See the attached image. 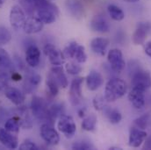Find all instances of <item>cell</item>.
Instances as JSON below:
<instances>
[{"label": "cell", "instance_id": "4", "mask_svg": "<svg viewBox=\"0 0 151 150\" xmlns=\"http://www.w3.org/2000/svg\"><path fill=\"white\" fill-rule=\"evenodd\" d=\"M27 18L26 15V11L20 5L14 4L11 8L9 19H10L11 26L12 27L13 29L17 31L23 29L24 25L27 21Z\"/></svg>", "mask_w": 151, "mask_h": 150}, {"label": "cell", "instance_id": "18", "mask_svg": "<svg viewBox=\"0 0 151 150\" xmlns=\"http://www.w3.org/2000/svg\"><path fill=\"white\" fill-rule=\"evenodd\" d=\"M103 83H104L103 76L99 72L96 70H91L86 77L87 88L91 91H95L99 90L102 86Z\"/></svg>", "mask_w": 151, "mask_h": 150}, {"label": "cell", "instance_id": "38", "mask_svg": "<svg viewBox=\"0 0 151 150\" xmlns=\"http://www.w3.org/2000/svg\"><path fill=\"white\" fill-rule=\"evenodd\" d=\"M93 106L96 110L98 111H103V109L106 107L104 99L101 97H96L93 100Z\"/></svg>", "mask_w": 151, "mask_h": 150}, {"label": "cell", "instance_id": "15", "mask_svg": "<svg viewBox=\"0 0 151 150\" xmlns=\"http://www.w3.org/2000/svg\"><path fill=\"white\" fill-rule=\"evenodd\" d=\"M65 8L67 11L76 19H80L83 16V5L80 0H65Z\"/></svg>", "mask_w": 151, "mask_h": 150}, {"label": "cell", "instance_id": "45", "mask_svg": "<svg viewBox=\"0 0 151 150\" xmlns=\"http://www.w3.org/2000/svg\"><path fill=\"white\" fill-rule=\"evenodd\" d=\"M50 1H52V0H50Z\"/></svg>", "mask_w": 151, "mask_h": 150}, {"label": "cell", "instance_id": "41", "mask_svg": "<svg viewBox=\"0 0 151 150\" xmlns=\"http://www.w3.org/2000/svg\"><path fill=\"white\" fill-rule=\"evenodd\" d=\"M12 79L14 80V81H19L21 79V75H19V73H17V72H13L12 74Z\"/></svg>", "mask_w": 151, "mask_h": 150}, {"label": "cell", "instance_id": "34", "mask_svg": "<svg viewBox=\"0 0 151 150\" xmlns=\"http://www.w3.org/2000/svg\"><path fill=\"white\" fill-rule=\"evenodd\" d=\"M78 43L76 42V41H72L70 42L64 49L63 51V55L65 57L67 58H73L74 59V56H75L76 51V48L78 47Z\"/></svg>", "mask_w": 151, "mask_h": 150}, {"label": "cell", "instance_id": "9", "mask_svg": "<svg viewBox=\"0 0 151 150\" xmlns=\"http://www.w3.org/2000/svg\"><path fill=\"white\" fill-rule=\"evenodd\" d=\"M82 84H83V77H76L71 82L70 92H69V98L70 104L73 106H78L82 102L83 99Z\"/></svg>", "mask_w": 151, "mask_h": 150}, {"label": "cell", "instance_id": "43", "mask_svg": "<svg viewBox=\"0 0 151 150\" xmlns=\"http://www.w3.org/2000/svg\"><path fill=\"white\" fill-rule=\"evenodd\" d=\"M5 1H6V0H0V8H2V7L4 6Z\"/></svg>", "mask_w": 151, "mask_h": 150}, {"label": "cell", "instance_id": "31", "mask_svg": "<svg viewBox=\"0 0 151 150\" xmlns=\"http://www.w3.org/2000/svg\"><path fill=\"white\" fill-rule=\"evenodd\" d=\"M47 85L48 88L49 92L53 95V96H56L58 94L59 91V85L57 83V82L55 81V79L53 77V75L50 73L48 74L47 77Z\"/></svg>", "mask_w": 151, "mask_h": 150}, {"label": "cell", "instance_id": "29", "mask_svg": "<svg viewBox=\"0 0 151 150\" xmlns=\"http://www.w3.org/2000/svg\"><path fill=\"white\" fill-rule=\"evenodd\" d=\"M12 62L9 54L4 48L0 47V70H11Z\"/></svg>", "mask_w": 151, "mask_h": 150}, {"label": "cell", "instance_id": "3", "mask_svg": "<svg viewBox=\"0 0 151 150\" xmlns=\"http://www.w3.org/2000/svg\"><path fill=\"white\" fill-rule=\"evenodd\" d=\"M131 83L133 88L139 89L141 90H147L151 88V75L149 71L138 69L133 71Z\"/></svg>", "mask_w": 151, "mask_h": 150}, {"label": "cell", "instance_id": "32", "mask_svg": "<svg viewBox=\"0 0 151 150\" xmlns=\"http://www.w3.org/2000/svg\"><path fill=\"white\" fill-rule=\"evenodd\" d=\"M74 59H76V61L78 63H83V62H86V60H87V55L85 53V48H84L83 46L78 45V47L76 48V51Z\"/></svg>", "mask_w": 151, "mask_h": 150}, {"label": "cell", "instance_id": "44", "mask_svg": "<svg viewBox=\"0 0 151 150\" xmlns=\"http://www.w3.org/2000/svg\"><path fill=\"white\" fill-rule=\"evenodd\" d=\"M83 1H85V2H87V3H91V2H92V1H94V0H83Z\"/></svg>", "mask_w": 151, "mask_h": 150}, {"label": "cell", "instance_id": "37", "mask_svg": "<svg viewBox=\"0 0 151 150\" xmlns=\"http://www.w3.org/2000/svg\"><path fill=\"white\" fill-rule=\"evenodd\" d=\"M19 149L21 150H38L39 148L36 146L35 143H34L31 141H24L20 146H19Z\"/></svg>", "mask_w": 151, "mask_h": 150}, {"label": "cell", "instance_id": "8", "mask_svg": "<svg viewBox=\"0 0 151 150\" xmlns=\"http://www.w3.org/2000/svg\"><path fill=\"white\" fill-rule=\"evenodd\" d=\"M31 111L34 116L41 121H47V106L44 99L35 96L31 101Z\"/></svg>", "mask_w": 151, "mask_h": 150}, {"label": "cell", "instance_id": "25", "mask_svg": "<svg viewBox=\"0 0 151 150\" xmlns=\"http://www.w3.org/2000/svg\"><path fill=\"white\" fill-rule=\"evenodd\" d=\"M103 112L106 114V116L107 117V118H108V120L110 121L111 124H113V125L119 124L121 121V119H122L121 113L117 109L106 106L103 109Z\"/></svg>", "mask_w": 151, "mask_h": 150}, {"label": "cell", "instance_id": "5", "mask_svg": "<svg viewBox=\"0 0 151 150\" xmlns=\"http://www.w3.org/2000/svg\"><path fill=\"white\" fill-rule=\"evenodd\" d=\"M57 127L66 138H72L75 135L76 131V126L73 118L65 114L62 115L59 118Z\"/></svg>", "mask_w": 151, "mask_h": 150}, {"label": "cell", "instance_id": "7", "mask_svg": "<svg viewBox=\"0 0 151 150\" xmlns=\"http://www.w3.org/2000/svg\"><path fill=\"white\" fill-rule=\"evenodd\" d=\"M43 51L45 55L48 57V60L52 65L58 66V65H62L64 62L65 56L63 55V52L59 50L55 45L51 43L46 44L44 46Z\"/></svg>", "mask_w": 151, "mask_h": 150}, {"label": "cell", "instance_id": "14", "mask_svg": "<svg viewBox=\"0 0 151 150\" xmlns=\"http://www.w3.org/2000/svg\"><path fill=\"white\" fill-rule=\"evenodd\" d=\"M0 143L10 149H15L19 147L18 138L3 127H0Z\"/></svg>", "mask_w": 151, "mask_h": 150}, {"label": "cell", "instance_id": "33", "mask_svg": "<svg viewBox=\"0 0 151 150\" xmlns=\"http://www.w3.org/2000/svg\"><path fill=\"white\" fill-rule=\"evenodd\" d=\"M12 39V34L10 31L4 27H0V46L6 45Z\"/></svg>", "mask_w": 151, "mask_h": 150}, {"label": "cell", "instance_id": "26", "mask_svg": "<svg viewBox=\"0 0 151 150\" xmlns=\"http://www.w3.org/2000/svg\"><path fill=\"white\" fill-rule=\"evenodd\" d=\"M107 11L111 19H113L115 21H121L125 18V13L122 11V9H120L119 6L115 4H109L107 6Z\"/></svg>", "mask_w": 151, "mask_h": 150}, {"label": "cell", "instance_id": "17", "mask_svg": "<svg viewBox=\"0 0 151 150\" xmlns=\"http://www.w3.org/2000/svg\"><path fill=\"white\" fill-rule=\"evenodd\" d=\"M44 24L38 19L36 16H30L27 19L24 25L23 30L27 34H34L40 33L43 29Z\"/></svg>", "mask_w": 151, "mask_h": 150}, {"label": "cell", "instance_id": "40", "mask_svg": "<svg viewBox=\"0 0 151 150\" xmlns=\"http://www.w3.org/2000/svg\"><path fill=\"white\" fill-rule=\"evenodd\" d=\"M144 149H151V137H148V136H147L146 141H145Z\"/></svg>", "mask_w": 151, "mask_h": 150}, {"label": "cell", "instance_id": "2", "mask_svg": "<svg viewBox=\"0 0 151 150\" xmlns=\"http://www.w3.org/2000/svg\"><path fill=\"white\" fill-rule=\"evenodd\" d=\"M127 92V84L120 78H112L106 84L105 99L107 102H113L122 98Z\"/></svg>", "mask_w": 151, "mask_h": 150}, {"label": "cell", "instance_id": "20", "mask_svg": "<svg viewBox=\"0 0 151 150\" xmlns=\"http://www.w3.org/2000/svg\"><path fill=\"white\" fill-rule=\"evenodd\" d=\"M109 45V40L106 38H94L91 41V48L96 55L99 56H105L106 49Z\"/></svg>", "mask_w": 151, "mask_h": 150}, {"label": "cell", "instance_id": "13", "mask_svg": "<svg viewBox=\"0 0 151 150\" xmlns=\"http://www.w3.org/2000/svg\"><path fill=\"white\" fill-rule=\"evenodd\" d=\"M148 134L147 133L140 128L132 127L129 133L128 144L132 148H139L145 141Z\"/></svg>", "mask_w": 151, "mask_h": 150}, {"label": "cell", "instance_id": "30", "mask_svg": "<svg viewBox=\"0 0 151 150\" xmlns=\"http://www.w3.org/2000/svg\"><path fill=\"white\" fill-rule=\"evenodd\" d=\"M150 118V113H145V114L140 116L139 118H135L134 120V124L135 127L144 130V129H146V127L149 125Z\"/></svg>", "mask_w": 151, "mask_h": 150}, {"label": "cell", "instance_id": "1", "mask_svg": "<svg viewBox=\"0 0 151 150\" xmlns=\"http://www.w3.org/2000/svg\"><path fill=\"white\" fill-rule=\"evenodd\" d=\"M58 15V7L50 0H38L35 5V16L43 24L55 23Z\"/></svg>", "mask_w": 151, "mask_h": 150}, {"label": "cell", "instance_id": "19", "mask_svg": "<svg viewBox=\"0 0 151 150\" xmlns=\"http://www.w3.org/2000/svg\"><path fill=\"white\" fill-rule=\"evenodd\" d=\"M5 97L15 106H21L25 101V95L24 93L14 87H7L4 90Z\"/></svg>", "mask_w": 151, "mask_h": 150}, {"label": "cell", "instance_id": "23", "mask_svg": "<svg viewBox=\"0 0 151 150\" xmlns=\"http://www.w3.org/2000/svg\"><path fill=\"white\" fill-rule=\"evenodd\" d=\"M50 74L53 75V77L55 79V81L57 82L58 85L61 86L62 88H66L69 84L67 76L64 73L63 69L58 65V66H54L51 70H50Z\"/></svg>", "mask_w": 151, "mask_h": 150}, {"label": "cell", "instance_id": "28", "mask_svg": "<svg viewBox=\"0 0 151 150\" xmlns=\"http://www.w3.org/2000/svg\"><path fill=\"white\" fill-rule=\"evenodd\" d=\"M19 127H20V122L19 117L9 118L4 124V128L13 134L14 133L17 134L19 132Z\"/></svg>", "mask_w": 151, "mask_h": 150}, {"label": "cell", "instance_id": "39", "mask_svg": "<svg viewBox=\"0 0 151 150\" xmlns=\"http://www.w3.org/2000/svg\"><path fill=\"white\" fill-rule=\"evenodd\" d=\"M145 53L148 56H150L151 58V40L148 41L145 45Z\"/></svg>", "mask_w": 151, "mask_h": 150}, {"label": "cell", "instance_id": "16", "mask_svg": "<svg viewBox=\"0 0 151 150\" xmlns=\"http://www.w3.org/2000/svg\"><path fill=\"white\" fill-rule=\"evenodd\" d=\"M128 99L135 109L141 110L144 107L145 96L143 90H141L136 88H133L128 93Z\"/></svg>", "mask_w": 151, "mask_h": 150}, {"label": "cell", "instance_id": "22", "mask_svg": "<svg viewBox=\"0 0 151 150\" xmlns=\"http://www.w3.org/2000/svg\"><path fill=\"white\" fill-rule=\"evenodd\" d=\"M41 82V77L40 75L35 73L33 71H30L27 77H26V81H25V85H24V90L27 93H31L33 90H35L39 84Z\"/></svg>", "mask_w": 151, "mask_h": 150}, {"label": "cell", "instance_id": "10", "mask_svg": "<svg viewBox=\"0 0 151 150\" xmlns=\"http://www.w3.org/2000/svg\"><path fill=\"white\" fill-rule=\"evenodd\" d=\"M107 60L110 63V66L113 71L121 72L126 65V62L123 58L122 52L118 48L111 49L107 55Z\"/></svg>", "mask_w": 151, "mask_h": 150}, {"label": "cell", "instance_id": "35", "mask_svg": "<svg viewBox=\"0 0 151 150\" xmlns=\"http://www.w3.org/2000/svg\"><path fill=\"white\" fill-rule=\"evenodd\" d=\"M94 147L88 141H76L75 143H73L72 145V149L76 150H88V149H93Z\"/></svg>", "mask_w": 151, "mask_h": 150}, {"label": "cell", "instance_id": "12", "mask_svg": "<svg viewBox=\"0 0 151 150\" xmlns=\"http://www.w3.org/2000/svg\"><path fill=\"white\" fill-rule=\"evenodd\" d=\"M90 27L93 32L99 33V34H105L109 32L110 30L109 23L106 19V17L102 14L94 15L90 22Z\"/></svg>", "mask_w": 151, "mask_h": 150}, {"label": "cell", "instance_id": "42", "mask_svg": "<svg viewBox=\"0 0 151 150\" xmlns=\"http://www.w3.org/2000/svg\"><path fill=\"white\" fill-rule=\"evenodd\" d=\"M121 1L127 2V3H136V2H139V0H121Z\"/></svg>", "mask_w": 151, "mask_h": 150}, {"label": "cell", "instance_id": "27", "mask_svg": "<svg viewBox=\"0 0 151 150\" xmlns=\"http://www.w3.org/2000/svg\"><path fill=\"white\" fill-rule=\"evenodd\" d=\"M97 117L95 114H90L83 118L82 122V128L87 132H92L96 128L97 125Z\"/></svg>", "mask_w": 151, "mask_h": 150}, {"label": "cell", "instance_id": "11", "mask_svg": "<svg viewBox=\"0 0 151 150\" xmlns=\"http://www.w3.org/2000/svg\"><path fill=\"white\" fill-rule=\"evenodd\" d=\"M151 31V24L150 22H139L137 27L132 36L133 42L135 45L144 44L148 34Z\"/></svg>", "mask_w": 151, "mask_h": 150}, {"label": "cell", "instance_id": "36", "mask_svg": "<svg viewBox=\"0 0 151 150\" xmlns=\"http://www.w3.org/2000/svg\"><path fill=\"white\" fill-rule=\"evenodd\" d=\"M65 70L66 71L70 74V75H78L81 71H82V67L78 64H76L73 62L70 63H67L65 66Z\"/></svg>", "mask_w": 151, "mask_h": 150}, {"label": "cell", "instance_id": "21", "mask_svg": "<svg viewBox=\"0 0 151 150\" xmlns=\"http://www.w3.org/2000/svg\"><path fill=\"white\" fill-rule=\"evenodd\" d=\"M26 61L33 68L37 67L40 61V51L35 45H30L26 51Z\"/></svg>", "mask_w": 151, "mask_h": 150}, {"label": "cell", "instance_id": "24", "mask_svg": "<svg viewBox=\"0 0 151 150\" xmlns=\"http://www.w3.org/2000/svg\"><path fill=\"white\" fill-rule=\"evenodd\" d=\"M63 114H64L63 106L61 104H55L47 109V123L52 125L55 122V120L59 118Z\"/></svg>", "mask_w": 151, "mask_h": 150}, {"label": "cell", "instance_id": "6", "mask_svg": "<svg viewBox=\"0 0 151 150\" xmlns=\"http://www.w3.org/2000/svg\"><path fill=\"white\" fill-rule=\"evenodd\" d=\"M40 133L43 141L51 146H55L60 141V136L54 126L49 123H44L40 126Z\"/></svg>", "mask_w": 151, "mask_h": 150}]
</instances>
